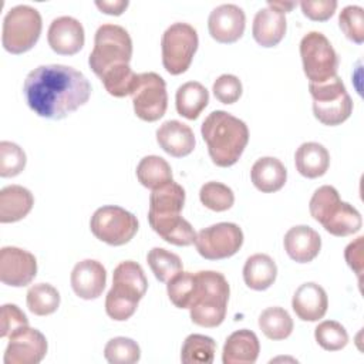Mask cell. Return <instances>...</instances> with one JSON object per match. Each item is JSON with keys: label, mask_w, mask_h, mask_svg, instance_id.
I'll return each mask as SVG.
<instances>
[{"label": "cell", "mask_w": 364, "mask_h": 364, "mask_svg": "<svg viewBox=\"0 0 364 364\" xmlns=\"http://www.w3.org/2000/svg\"><path fill=\"white\" fill-rule=\"evenodd\" d=\"M37 274V260L33 253L4 246L0 250V280L11 287H23L33 282Z\"/></svg>", "instance_id": "obj_15"}, {"label": "cell", "mask_w": 364, "mask_h": 364, "mask_svg": "<svg viewBox=\"0 0 364 364\" xmlns=\"http://www.w3.org/2000/svg\"><path fill=\"white\" fill-rule=\"evenodd\" d=\"M185 203V189L173 179L152 191L148 218L181 215Z\"/></svg>", "instance_id": "obj_26"}, {"label": "cell", "mask_w": 364, "mask_h": 364, "mask_svg": "<svg viewBox=\"0 0 364 364\" xmlns=\"http://www.w3.org/2000/svg\"><path fill=\"white\" fill-rule=\"evenodd\" d=\"M134 112L146 122L158 121L168 107L165 80L156 73H141L131 92Z\"/></svg>", "instance_id": "obj_12"}, {"label": "cell", "mask_w": 364, "mask_h": 364, "mask_svg": "<svg viewBox=\"0 0 364 364\" xmlns=\"http://www.w3.org/2000/svg\"><path fill=\"white\" fill-rule=\"evenodd\" d=\"M246 16L242 7L233 3H225L215 7L208 17V30L218 43H235L245 31Z\"/></svg>", "instance_id": "obj_16"}, {"label": "cell", "mask_w": 364, "mask_h": 364, "mask_svg": "<svg viewBox=\"0 0 364 364\" xmlns=\"http://www.w3.org/2000/svg\"><path fill=\"white\" fill-rule=\"evenodd\" d=\"M28 326L27 316L18 309V306L7 303L1 306L0 311V337H9L16 330Z\"/></svg>", "instance_id": "obj_44"}, {"label": "cell", "mask_w": 364, "mask_h": 364, "mask_svg": "<svg viewBox=\"0 0 364 364\" xmlns=\"http://www.w3.org/2000/svg\"><path fill=\"white\" fill-rule=\"evenodd\" d=\"M196 286V276L192 272L176 273L166 284L169 300L178 309H189Z\"/></svg>", "instance_id": "obj_39"}, {"label": "cell", "mask_w": 364, "mask_h": 364, "mask_svg": "<svg viewBox=\"0 0 364 364\" xmlns=\"http://www.w3.org/2000/svg\"><path fill=\"white\" fill-rule=\"evenodd\" d=\"M317 344L327 351H338L348 343V333L344 326L334 320L321 321L314 330Z\"/></svg>", "instance_id": "obj_40"}, {"label": "cell", "mask_w": 364, "mask_h": 364, "mask_svg": "<svg viewBox=\"0 0 364 364\" xmlns=\"http://www.w3.org/2000/svg\"><path fill=\"white\" fill-rule=\"evenodd\" d=\"M313 114L324 125H340L353 112V101L338 75L318 84L309 82Z\"/></svg>", "instance_id": "obj_8"}, {"label": "cell", "mask_w": 364, "mask_h": 364, "mask_svg": "<svg viewBox=\"0 0 364 364\" xmlns=\"http://www.w3.org/2000/svg\"><path fill=\"white\" fill-rule=\"evenodd\" d=\"M34 205L33 193L21 185H9L0 191V222L13 223L28 215Z\"/></svg>", "instance_id": "obj_24"}, {"label": "cell", "mask_w": 364, "mask_h": 364, "mask_svg": "<svg viewBox=\"0 0 364 364\" xmlns=\"http://www.w3.org/2000/svg\"><path fill=\"white\" fill-rule=\"evenodd\" d=\"M156 142L166 154L175 158L189 155L196 144L192 128L178 119H169L159 125Z\"/></svg>", "instance_id": "obj_21"}, {"label": "cell", "mask_w": 364, "mask_h": 364, "mask_svg": "<svg viewBox=\"0 0 364 364\" xmlns=\"http://www.w3.org/2000/svg\"><path fill=\"white\" fill-rule=\"evenodd\" d=\"M301 11L306 17L314 21H326L328 20L336 9H337V1L336 0H303L300 1Z\"/></svg>", "instance_id": "obj_45"}, {"label": "cell", "mask_w": 364, "mask_h": 364, "mask_svg": "<svg viewBox=\"0 0 364 364\" xmlns=\"http://www.w3.org/2000/svg\"><path fill=\"white\" fill-rule=\"evenodd\" d=\"M199 199L208 209L215 212H225L235 203V193L228 185L210 181L202 185L199 191Z\"/></svg>", "instance_id": "obj_37"}, {"label": "cell", "mask_w": 364, "mask_h": 364, "mask_svg": "<svg viewBox=\"0 0 364 364\" xmlns=\"http://www.w3.org/2000/svg\"><path fill=\"white\" fill-rule=\"evenodd\" d=\"M277 276L274 260L266 253H256L247 257L243 266V280L247 287L262 291L269 289Z\"/></svg>", "instance_id": "obj_29"}, {"label": "cell", "mask_w": 364, "mask_h": 364, "mask_svg": "<svg viewBox=\"0 0 364 364\" xmlns=\"http://www.w3.org/2000/svg\"><path fill=\"white\" fill-rule=\"evenodd\" d=\"M146 262L154 276L162 283H168L182 270L181 257L164 247H152L146 255Z\"/></svg>", "instance_id": "obj_35"}, {"label": "cell", "mask_w": 364, "mask_h": 364, "mask_svg": "<svg viewBox=\"0 0 364 364\" xmlns=\"http://www.w3.org/2000/svg\"><path fill=\"white\" fill-rule=\"evenodd\" d=\"M250 178L256 189L264 193L280 191L287 179V169L283 162L274 156H263L257 159L252 169Z\"/></svg>", "instance_id": "obj_25"}, {"label": "cell", "mask_w": 364, "mask_h": 364, "mask_svg": "<svg viewBox=\"0 0 364 364\" xmlns=\"http://www.w3.org/2000/svg\"><path fill=\"white\" fill-rule=\"evenodd\" d=\"M138 74L132 71L129 64L112 68L107 73H104L100 80L104 85V88L108 91V94L122 98L127 95H131L134 85L136 82Z\"/></svg>", "instance_id": "obj_36"}, {"label": "cell", "mask_w": 364, "mask_h": 364, "mask_svg": "<svg viewBox=\"0 0 364 364\" xmlns=\"http://www.w3.org/2000/svg\"><path fill=\"white\" fill-rule=\"evenodd\" d=\"M90 228L101 242L111 246H122L136 235L138 219L121 206L105 205L92 213Z\"/></svg>", "instance_id": "obj_11"}, {"label": "cell", "mask_w": 364, "mask_h": 364, "mask_svg": "<svg viewBox=\"0 0 364 364\" xmlns=\"http://www.w3.org/2000/svg\"><path fill=\"white\" fill-rule=\"evenodd\" d=\"M267 6H272V7L277 9L282 13H287V11H290L296 6V3L294 1H273V0H267Z\"/></svg>", "instance_id": "obj_48"}, {"label": "cell", "mask_w": 364, "mask_h": 364, "mask_svg": "<svg viewBox=\"0 0 364 364\" xmlns=\"http://www.w3.org/2000/svg\"><path fill=\"white\" fill-rule=\"evenodd\" d=\"M200 134L208 145L212 162L222 168L235 165L249 142L247 125L237 117L220 109L212 111L205 118Z\"/></svg>", "instance_id": "obj_2"}, {"label": "cell", "mask_w": 364, "mask_h": 364, "mask_svg": "<svg viewBox=\"0 0 364 364\" xmlns=\"http://www.w3.org/2000/svg\"><path fill=\"white\" fill-rule=\"evenodd\" d=\"M338 26L344 36L353 43L364 41V10L360 6H346L338 16Z\"/></svg>", "instance_id": "obj_41"}, {"label": "cell", "mask_w": 364, "mask_h": 364, "mask_svg": "<svg viewBox=\"0 0 364 364\" xmlns=\"http://www.w3.org/2000/svg\"><path fill=\"white\" fill-rule=\"evenodd\" d=\"M283 245L291 260L297 263H309L320 253L321 237L313 228L297 225L286 232Z\"/></svg>", "instance_id": "obj_20"}, {"label": "cell", "mask_w": 364, "mask_h": 364, "mask_svg": "<svg viewBox=\"0 0 364 364\" xmlns=\"http://www.w3.org/2000/svg\"><path fill=\"white\" fill-rule=\"evenodd\" d=\"M27 307L36 316H48L60 306L58 290L48 283L33 284L27 291Z\"/></svg>", "instance_id": "obj_34"}, {"label": "cell", "mask_w": 364, "mask_h": 364, "mask_svg": "<svg viewBox=\"0 0 364 364\" xmlns=\"http://www.w3.org/2000/svg\"><path fill=\"white\" fill-rule=\"evenodd\" d=\"M148 280L144 269L134 260L121 262L112 273V287L105 297V311L115 321L128 320L145 296Z\"/></svg>", "instance_id": "obj_4"}, {"label": "cell", "mask_w": 364, "mask_h": 364, "mask_svg": "<svg viewBox=\"0 0 364 364\" xmlns=\"http://www.w3.org/2000/svg\"><path fill=\"white\" fill-rule=\"evenodd\" d=\"M291 307L296 316L303 321H317L324 317L328 307L326 290L314 283L307 282L297 287L291 299Z\"/></svg>", "instance_id": "obj_19"}, {"label": "cell", "mask_w": 364, "mask_h": 364, "mask_svg": "<svg viewBox=\"0 0 364 364\" xmlns=\"http://www.w3.org/2000/svg\"><path fill=\"white\" fill-rule=\"evenodd\" d=\"M26 154L14 142H0V176L10 178L18 175L26 168Z\"/></svg>", "instance_id": "obj_42"}, {"label": "cell", "mask_w": 364, "mask_h": 364, "mask_svg": "<svg viewBox=\"0 0 364 364\" xmlns=\"http://www.w3.org/2000/svg\"><path fill=\"white\" fill-rule=\"evenodd\" d=\"M309 209L313 219L333 236H350L363 226L360 212L348 202H343L331 185H323L314 191Z\"/></svg>", "instance_id": "obj_5"}, {"label": "cell", "mask_w": 364, "mask_h": 364, "mask_svg": "<svg viewBox=\"0 0 364 364\" xmlns=\"http://www.w3.org/2000/svg\"><path fill=\"white\" fill-rule=\"evenodd\" d=\"M47 340L41 331L24 326L9 336L4 364H38L47 354Z\"/></svg>", "instance_id": "obj_14"}, {"label": "cell", "mask_w": 364, "mask_h": 364, "mask_svg": "<svg viewBox=\"0 0 364 364\" xmlns=\"http://www.w3.org/2000/svg\"><path fill=\"white\" fill-rule=\"evenodd\" d=\"M104 357L109 364H134L141 358V348L132 338L114 337L105 344Z\"/></svg>", "instance_id": "obj_38"}, {"label": "cell", "mask_w": 364, "mask_h": 364, "mask_svg": "<svg viewBox=\"0 0 364 364\" xmlns=\"http://www.w3.org/2000/svg\"><path fill=\"white\" fill-rule=\"evenodd\" d=\"M148 222L152 230L168 243L175 246H189L195 243L196 232L192 225L181 215L148 218Z\"/></svg>", "instance_id": "obj_28"}, {"label": "cell", "mask_w": 364, "mask_h": 364, "mask_svg": "<svg viewBox=\"0 0 364 364\" xmlns=\"http://www.w3.org/2000/svg\"><path fill=\"white\" fill-rule=\"evenodd\" d=\"M136 178L142 186L152 191L173 179L171 165L166 159L158 155H148L139 161L136 166Z\"/></svg>", "instance_id": "obj_31"}, {"label": "cell", "mask_w": 364, "mask_h": 364, "mask_svg": "<svg viewBox=\"0 0 364 364\" xmlns=\"http://www.w3.org/2000/svg\"><path fill=\"white\" fill-rule=\"evenodd\" d=\"M363 236L357 237L354 242L348 243L344 250V257L347 264L355 272L358 279H361L363 273Z\"/></svg>", "instance_id": "obj_46"}, {"label": "cell", "mask_w": 364, "mask_h": 364, "mask_svg": "<svg viewBox=\"0 0 364 364\" xmlns=\"http://www.w3.org/2000/svg\"><path fill=\"white\" fill-rule=\"evenodd\" d=\"M129 1L128 0H97L95 6L105 14H114V16H119L125 11V9L128 7Z\"/></svg>", "instance_id": "obj_47"}, {"label": "cell", "mask_w": 364, "mask_h": 364, "mask_svg": "<svg viewBox=\"0 0 364 364\" xmlns=\"http://www.w3.org/2000/svg\"><path fill=\"white\" fill-rule=\"evenodd\" d=\"M260 353L257 336L247 330L233 331L225 341L222 351L223 364H253Z\"/></svg>", "instance_id": "obj_23"}, {"label": "cell", "mask_w": 364, "mask_h": 364, "mask_svg": "<svg viewBox=\"0 0 364 364\" xmlns=\"http://www.w3.org/2000/svg\"><path fill=\"white\" fill-rule=\"evenodd\" d=\"M286 28L287 23L284 13L272 6H267L255 14L252 34L259 46L274 47L283 40Z\"/></svg>", "instance_id": "obj_22"}, {"label": "cell", "mask_w": 364, "mask_h": 364, "mask_svg": "<svg viewBox=\"0 0 364 364\" xmlns=\"http://www.w3.org/2000/svg\"><path fill=\"white\" fill-rule=\"evenodd\" d=\"M47 41L54 53L73 55L84 46V27L80 20L71 16H60L51 21L47 31Z\"/></svg>", "instance_id": "obj_17"}, {"label": "cell", "mask_w": 364, "mask_h": 364, "mask_svg": "<svg viewBox=\"0 0 364 364\" xmlns=\"http://www.w3.org/2000/svg\"><path fill=\"white\" fill-rule=\"evenodd\" d=\"M216 353V343L203 334H189L181 350V361L185 364H210Z\"/></svg>", "instance_id": "obj_33"}, {"label": "cell", "mask_w": 364, "mask_h": 364, "mask_svg": "<svg viewBox=\"0 0 364 364\" xmlns=\"http://www.w3.org/2000/svg\"><path fill=\"white\" fill-rule=\"evenodd\" d=\"M196 286L189 306L191 320L200 327H218L226 316L230 287L226 277L213 270L195 273Z\"/></svg>", "instance_id": "obj_3"}, {"label": "cell", "mask_w": 364, "mask_h": 364, "mask_svg": "<svg viewBox=\"0 0 364 364\" xmlns=\"http://www.w3.org/2000/svg\"><path fill=\"white\" fill-rule=\"evenodd\" d=\"M198 44V33L191 24L182 21L171 24L161 38L164 68L172 75L185 73L192 63Z\"/></svg>", "instance_id": "obj_10"}, {"label": "cell", "mask_w": 364, "mask_h": 364, "mask_svg": "<svg viewBox=\"0 0 364 364\" xmlns=\"http://www.w3.org/2000/svg\"><path fill=\"white\" fill-rule=\"evenodd\" d=\"M300 57L309 82L318 84L337 75L338 55L323 33L309 31L303 36Z\"/></svg>", "instance_id": "obj_9"}, {"label": "cell", "mask_w": 364, "mask_h": 364, "mask_svg": "<svg viewBox=\"0 0 364 364\" xmlns=\"http://www.w3.org/2000/svg\"><path fill=\"white\" fill-rule=\"evenodd\" d=\"M131 57L132 40L124 27L107 23L97 28L88 64L98 78L112 68L129 64Z\"/></svg>", "instance_id": "obj_6"}, {"label": "cell", "mask_w": 364, "mask_h": 364, "mask_svg": "<svg viewBox=\"0 0 364 364\" xmlns=\"http://www.w3.org/2000/svg\"><path fill=\"white\" fill-rule=\"evenodd\" d=\"M259 327L267 338L279 341L291 334L293 318L282 307H267L259 316Z\"/></svg>", "instance_id": "obj_32"}, {"label": "cell", "mask_w": 364, "mask_h": 364, "mask_svg": "<svg viewBox=\"0 0 364 364\" xmlns=\"http://www.w3.org/2000/svg\"><path fill=\"white\" fill-rule=\"evenodd\" d=\"M294 165L300 175L314 179L323 176L330 166V154L318 142H303L294 154Z\"/></svg>", "instance_id": "obj_27"}, {"label": "cell", "mask_w": 364, "mask_h": 364, "mask_svg": "<svg viewBox=\"0 0 364 364\" xmlns=\"http://www.w3.org/2000/svg\"><path fill=\"white\" fill-rule=\"evenodd\" d=\"M70 280L78 297L92 300L102 294L107 283V272L98 260L84 259L74 266Z\"/></svg>", "instance_id": "obj_18"}, {"label": "cell", "mask_w": 364, "mask_h": 364, "mask_svg": "<svg viewBox=\"0 0 364 364\" xmlns=\"http://www.w3.org/2000/svg\"><path fill=\"white\" fill-rule=\"evenodd\" d=\"M209 102V92L198 81H188L176 90L175 105L179 115L186 119H196Z\"/></svg>", "instance_id": "obj_30"}, {"label": "cell", "mask_w": 364, "mask_h": 364, "mask_svg": "<svg viewBox=\"0 0 364 364\" xmlns=\"http://www.w3.org/2000/svg\"><path fill=\"white\" fill-rule=\"evenodd\" d=\"M243 245L242 229L232 222L210 225L196 233L195 247L208 260H220L239 252Z\"/></svg>", "instance_id": "obj_13"}, {"label": "cell", "mask_w": 364, "mask_h": 364, "mask_svg": "<svg viewBox=\"0 0 364 364\" xmlns=\"http://www.w3.org/2000/svg\"><path fill=\"white\" fill-rule=\"evenodd\" d=\"M41 28L40 11L28 4H17L3 18L1 44L11 54L26 53L38 41Z\"/></svg>", "instance_id": "obj_7"}, {"label": "cell", "mask_w": 364, "mask_h": 364, "mask_svg": "<svg viewBox=\"0 0 364 364\" xmlns=\"http://www.w3.org/2000/svg\"><path fill=\"white\" fill-rule=\"evenodd\" d=\"M212 91L219 102L233 104L242 95V82L233 74H222L215 80Z\"/></svg>", "instance_id": "obj_43"}, {"label": "cell", "mask_w": 364, "mask_h": 364, "mask_svg": "<svg viewBox=\"0 0 364 364\" xmlns=\"http://www.w3.org/2000/svg\"><path fill=\"white\" fill-rule=\"evenodd\" d=\"M23 94L38 117L61 119L90 100L91 84L81 71L70 65L47 64L27 74Z\"/></svg>", "instance_id": "obj_1"}]
</instances>
